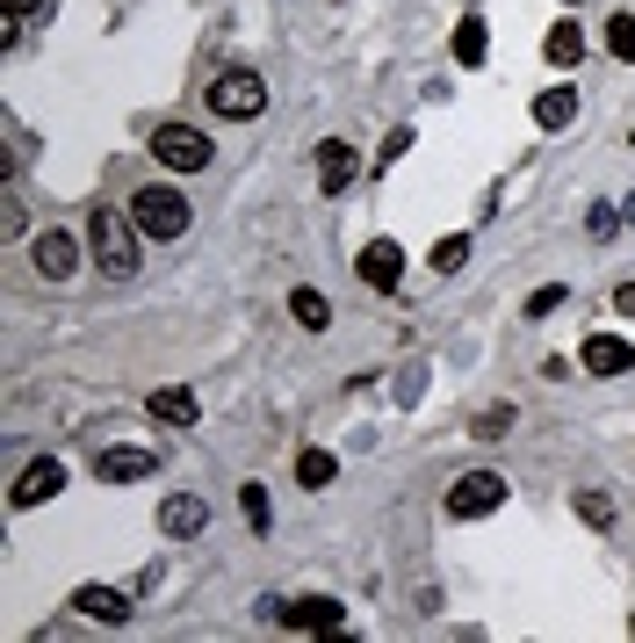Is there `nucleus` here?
<instances>
[{
    "label": "nucleus",
    "instance_id": "obj_1",
    "mask_svg": "<svg viewBox=\"0 0 635 643\" xmlns=\"http://www.w3.org/2000/svg\"><path fill=\"white\" fill-rule=\"evenodd\" d=\"M87 253H94V268H102L109 282H131L138 275V217L123 225L116 203H94V217H87Z\"/></svg>",
    "mask_w": 635,
    "mask_h": 643
},
{
    "label": "nucleus",
    "instance_id": "obj_2",
    "mask_svg": "<svg viewBox=\"0 0 635 643\" xmlns=\"http://www.w3.org/2000/svg\"><path fill=\"white\" fill-rule=\"evenodd\" d=\"M131 217H138V232H145V239H181V232L195 225L189 195H181V189H167V181H152V189H138V195H131Z\"/></svg>",
    "mask_w": 635,
    "mask_h": 643
},
{
    "label": "nucleus",
    "instance_id": "obj_3",
    "mask_svg": "<svg viewBox=\"0 0 635 643\" xmlns=\"http://www.w3.org/2000/svg\"><path fill=\"white\" fill-rule=\"evenodd\" d=\"M209 109H217L224 123H253L260 109H268V88H260L253 66H224L217 80H209Z\"/></svg>",
    "mask_w": 635,
    "mask_h": 643
},
{
    "label": "nucleus",
    "instance_id": "obj_4",
    "mask_svg": "<svg viewBox=\"0 0 635 643\" xmlns=\"http://www.w3.org/2000/svg\"><path fill=\"white\" fill-rule=\"evenodd\" d=\"M152 159H159V167H173V174H203L209 159H217V145H209L195 123H159V131H152Z\"/></svg>",
    "mask_w": 635,
    "mask_h": 643
},
{
    "label": "nucleus",
    "instance_id": "obj_5",
    "mask_svg": "<svg viewBox=\"0 0 635 643\" xmlns=\"http://www.w3.org/2000/svg\"><path fill=\"white\" fill-rule=\"evenodd\" d=\"M498 506H506V477H498V470H463V477L447 485V514H455V521H484Z\"/></svg>",
    "mask_w": 635,
    "mask_h": 643
},
{
    "label": "nucleus",
    "instance_id": "obj_6",
    "mask_svg": "<svg viewBox=\"0 0 635 643\" xmlns=\"http://www.w3.org/2000/svg\"><path fill=\"white\" fill-rule=\"evenodd\" d=\"M268 622H290V629H310V636H332L347 629V608L326 600V593H304V600H268Z\"/></svg>",
    "mask_w": 635,
    "mask_h": 643
},
{
    "label": "nucleus",
    "instance_id": "obj_7",
    "mask_svg": "<svg viewBox=\"0 0 635 643\" xmlns=\"http://www.w3.org/2000/svg\"><path fill=\"white\" fill-rule=\"evenodd\" d=\"M30 253H36V275H44V282H72V275H80V253H87V246L72 239V232H36Z\"/></svg>",
    "mask_w": 635,
    "mask_h": 643
},
{
    "label": "nucleus",
    "instance_id": "obj_8",
    "mask_svg": "<svg viewBox=\"0 0 635 643\" xmlns=\"http://www.w3.org/2000/svg\"><path fill=\"white\" fill-rule=\"evenodd\" d=\"M58 492H66V455H36V463L15 477L8 499H15V506H44V499H58Z\"/></svg>",
    "mask_w": 635,
    "mask_h": 643
},
{
    "label": "nucleus",
    "instance_id": "obj_9",
    "mask_svg": "<svg viewBox=\"0 0 635 643\" xmlns=\"http://www.w3.org/2000/svg\"><path fill=\"white\" fill-rule=\"evenodd\" d=\"M361 282L390 296L397 282H405V246H397V239H368V246H361Z\"/></svg>",
    "mask_w": 635,
    "mask_h": 643
},
{
    "label": "nucleus",
    "instance_id": "obj_10",
    "mask_svg": "<svg viewBox=\"0 0 635 643\" xmlns=\"http://www.w3.org/2000/svg\"><path fill=\"white\" fill-rule=\"evenodd\" d=\"M152 470H159L152 449H102L94 477H102V485H138V477H152Z\"/></svg>",
    "mask_w": 635,
    "mask_h": 643
},
{
    "label": "nucleus",
    "instance_id": "obj_11",
    "mask_svg": "<svg viewBox=\"0 0 635 643\" xmlns=\"http://www.w3.org/2000/svg\"><path fill=\"white\" fill-rule=\"evenodd\" d=\"M159 528H167L173 542H189V535H203V528H209V506L195 499V492H173V499L159 506Z\"/></svg>",
    "mask_w": 635,
    "mask_h": 643
},
{
    "label": "nucleus",
    "instance_id": "obj_12",
    "mask_svg": "<svg viewBox=\"0 0 635 643\" xmlns=\"http://www.w3.org/2000/svg\"><path fill=\"white\" fill-rule=\"evenodd\" d=\"M585 369H592V376H628L635 348L621 340V332H592V340H585Z\"/></svg>",
    "mask_w": 635,
    "mask_h": 643
},
{
    "label": "nucleus",
    "instance_id": "obj_13",
    "mask_svg": "<svg viewBox=\"0 0 635 643\" xmlns=\"http://www.w3.org/2000/svg\"><path fill=\"white\" fill-rule=\"evenodd\" d=\"M354 167H361V159H354V145H347V138H326V145H318V189H326V195H347Z\"/></svg>",
    "mask_w": 635,
    "mask_h": 643
},
{
    "label": "nucleus",
    "instance_id": "obj_14",
    "mask_svg": "<svg viewBox=\"0 0 635 643\" xmlns=\"http://www.w3.org/2000/svg\"><path fill=\"white\" fill-rule=\"evenodd\" d=\"M72 608L94 614V622H131V593H116V586H80V593H72Z\"/></svg>",
    "mask_w": 635,
    "mask_h": 643
},
{
    "label": "nucleus",
    "instance_id": "obj_15",
    "mask_svg": "<svg viewBox=\"0 0 635 643\" xmlns=\"http://www.w3.org/2000/svg\"><path fill=\"white\" fill-rule=\"evenodd\" d=\"M447 52H455V66H484V58H491V30H484V15H463V22H455Z\"/></svg>",
    "mask_w": 635,
    "mask_h": 643
},
{
    "label": "nucleus",
    "instance_id": "obj_16",
    "mask_svg": "<svg viewBox=\"0 0 635 643\" xmlns=\"http://www.w3.org/2000/svg\"><path fill=\"white\" fill-rule=\"evenodd\" d=\"M145 405H152V419H167V427H195V413H203L189 383H167V391H152Z\"/></svg>",
    "mask_w": 635,
    "mask_h": 643
},
{
    "label": "nucleus",
    "instance_id": "obj_17",
    "mask_svg": "<svg viewBox=\"0 0 635 643\" xmlns=\"http://www.w3.org/2000/svg\"><path fill=\"white\" fill-rule=\"evenodd\" d=\"M570 116H578V88H542L534 94V123H542V131H564Z\"/></svg>",
    "mask_w": 635,
    "mask_h": 643
},
{
    "label": "nucleus",
    "instance_id": "obj_18",
    "mask_svg": "<svg viewBox=\"0 0 635 643\" xmlns=\"http://www.w3.org/2000/svg\"><path fill=\"white\" fill-rule=\"evenodd\" d=\"M332 477H340V463H332L326 449H304V455H296V485H304V492H326Z\"/></svg>",
    "mask_w": 635,
    "mask_h": 643
},
{
    "label": "nucleus",
    "instance_id": "obj_19",
    "mask_svg": "<svg viewBox=\"0 0 635 643\" xmlns=\"http://www.w3.org/2000/svg\"><path fill=\"white\" fill-rule=\"evenodd\" d=\"M542 52H549V66H578V58H585V30H578V22H556Z\"/></svg>",
    "mask_w": 635,
    "mask_h": 643
},
{
    "label": "nucleus",
    "instance_id": "obj_20",
    "mask_svg": "<svg viewBox=\"0 0 635 643\" xmlns=\"http://www.w3.org/2000/svg\"><path fill=\"white\" fill-rule=\"evenodd\" d=\"M290 312H296V326H304V332H326V326H332V304H326L318 290H296Z\"/></svg>",
    "mask_w": 635,
    "mask_h": 643
},
{
    "label": "nucleus",
    "instance_id": "obj_21",
    "mask_svg": "<svg viewBox=\"0 0 635 643\" xmlns=\"http://www.w3.org/2000/svg\"><path fill=\"white\" fill-rule=\"evenodd\" d=\"M606 52H614L621 66L635 58V15H606Z\"/></svg>",
    "mask_w": 635,
    "mask_h": 643
},
{
    "label": "nucleus",
    "instance_id": "obj_22",
    "mask_svg": "<svg viewBox=\"0 0 635 643\" xmlns=\"http://www.w3.org/2000/svg\"><path fill=\"white\" fill-rule=\"evenodd\" d=\"M463 261H469V232H447V239L433 246V268H441V275H455Z\"/></svg>",
    "mask_w": 635,
    "mask_h": 643
},
{
    "label": "nucleus",
    "instance_id": "obj_23",
    "mask_svg": "<svg viewBox=\"0 0 635 643\" xmlns=\"http://www.w3.org/2000/svg\"><path fill=\"white\" fill-rule=\"evenodd\" d=\"M239 506H246V521H253V535H268V521H275L268 492H260V485H239Z\"/></svg>",
    "mask_w": 635,
    "mask_h": 643
},
{
    "label": "nucleus",
    "instance_id": "obj_24",
    "mask_svg": "<svg viewBox=\"0 0 635 643\" xmlns=\"http://www.w3.org/2000/svg\"><path fill=\"white\" fill-rule=\"evenodd\" d=\"M578 521H592V528H614V499H606V492H578Z\"/></svg>",
    "mask_w": 635,
    "mask_h": 643
},
{
    "label": "nucleus",
    "instance_id": "obj_25",
    "mask_svg": "<svg viewBox=\"0 0 635 643\" xmlns=\"http://www.w3.org/2000/svg\"><path fill=\"white\" fill-rule=\"evenodd\" d=\"M564 296H570L564 282H549V290H534V296H528V318H549V312H564Z\"/></svg>",
    "mask_w": 635,
    "mask_h": 643
},
{
    "label": "nucleus",
    "instance_id": "obj_26",
    "mask_svg": "<svg viewBox=\"0 0 635 643\" xmlns=\"http://www.w3.org/2000/svg\"><path fill=\"white\" fill-rule=\"evenodd\" d=\"M412 153V131H405V123H397L390 138H383V153H376V167H397V159Z\"/></svg>",
    "mask_w": 635,
    "mask_h": 643
},
{
    "label": "nucleus",
    "instance_id": "obj_27",
    "mask_svg": "<svg viewBox=\"0 0 635 643\" xmlns=\"http://www.w3.org/2000/svg\"><path fill=\"white\" fill-rule=\"evenodd\" d=\"M506 427H513V413H506V405H491V413H477V427H469V435L498 441V435H506Z\"/></svg>",
    "mask_w": 635,
    "mask_h": 643
},
{
    "label": "nucleus",
    "instance_id": "obj_28",
    "mask_svg": "<svg viewBox=\"0 0 635 643\" xmlns=\"http://www.w3.org/2000/svg\"><path fill=\"white\" fill-rule=\"evenodd\" d=\"M585 225H592V239H614V225H621V217H614L606 203H592V217H585Z\"/></svg>",
    "mask_w": 635,
    "mask_h": 643
},
{
    "label": "nucleus",
    "instance_id": "obj_29",
    "mask_svg": "<svg viewBox=\"0 0 635 643\" xmlns=\"http://www.w3.org/2000/svg\"><path fill=\"white\" fill-rule=\"evenodd\" d=\"M0 232H8V239H22V203H15V195L0 203Z\"/></svg>",
    "mask_w": 635,
    "mask_h": 643
},
{
    "label": "nucleus",
    "instance_id": "obj_30",
    "mask_svg": "<svg viewBox=\"0 0 635 643\" xmlns=\"http://www.w3.org/2000/svg\"><path fill=\"white\" fill-rule=\"evenodd\" d=\"M44 8H52V0H8V15H15V22H36Z\"/></svg>",
    "mask_w": 635,
    "mask_h": 643
},
{
    "label": "nucleus",
    "instance_id": "obj_31",
    "mask_svg": "<svg viewBox=\"0 0 635 643\" xmlns=\"http://www.w3.org/2000/svg\"><path fill=\"white\" fill-rule=\"evenodd\" d=\"M614 312H628V318H635V282H621V290H614Z\"/></svg>",
    "mask_w": 635,
    "mask_h": 643
},
{
    "label": "nucleus",
    "instance_id": "obj_32",
    "mask_svg": "<svg viewBox=\"0 0 635 643\" xmlns=\"http://www.w3.org/2000/svg\"><path fill=\"white\" fill-rule=\"evenodd\" d=\"M621 217H628V225H635V195H628V203H621Z\"/></svg>",
    "mask_w": 635,
    "mask_h": 643
},
{
    "label": "nucleus",
    "instance_id": "obj_33",
    "mask_svg": "<svg viewBox=\"0 0 635 643\" xmlns=\"http://www.w3.org/2000/svg\"><path fill=\"white\" fill-rule=\"evenodd\" d=\"M628 636H635V614H628Z\"/></svg>",
    "mask_w": 635,
    "mask_h": 643
}]
</instances>
